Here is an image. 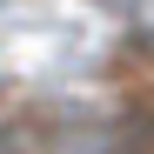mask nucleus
<instances>
[{"mask_svg":"<svg viewBox=\"0 0 154 154\" xmlns=\"http://www.w3.org/2000/svg\"><path fill=\"white\" fill-rule=\"evenodd\" d=\"M0 154H20V127H7V121H0Z\"/></svg>","mask_w":154,"mask_h":154,"instance_id":"nucleus-1","label":"nucleus"}]
</instances>
